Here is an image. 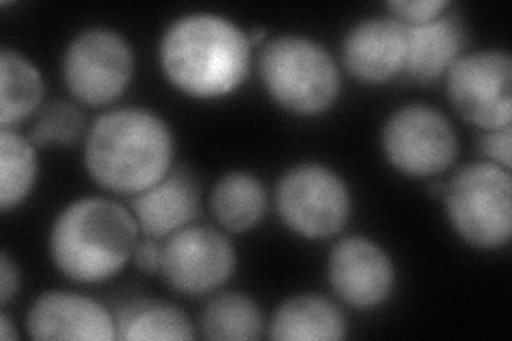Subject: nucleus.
Wrapping results in <instances>:
<instances>
[{
    "label": "nucleus",
    "instance_id": "16",
    "mask_svg": "<svg viewBox=\"0 0 512 341\" xmlns=\"http://www.w3.org/2000/svg\"><path fill=\"white\" fill-rule=\"evenodd\" d=\"M269 335L278 341H335L346 337V322L329 299L299 295L278 307Z\"/></svg>",
    "mask_w": 512,
    "mask_h": 341
},
{
    "label": "nucleus",
    "instance_id": "29",
    "mask_svg": "<svg viewBox=\"0 0 512 341\" xmlns=\"http://www.w3.org/2000/svg\"><path fill=\"white\" fill-rule=\"evenodd\" d=\"M263 39H265V30H263V28H259V30H252L250 35H248V41H250V45H252V47H254V45H259Z\"/></svg>",
    "mask_w": 512,
    "mask_h": 341
},
{
    "label": "nucleus",
    "instance_id": "18",
    "mask_svg": "<svg viewBox=\"0 0 512 341\" xmlns=\"http://www.w3.org/2000/svg\"><path fill=\"white\" fill-rule=\"evenodd\" d=\"M43 77L20 52H0V126L24 122L43 101Z\"/></svg>",
    "mask_w": 512,
    "mask_h": 341
},
{
    "label": "nucleus",
    "instance_id": "4",
    "mask_svg": "<svg viewBox=\"0 0 512 341\" xmlns=\"http://www.w3.org/2000/svg\"><path fill=\"white\" fill-rule=\"evenodd\" d=\"M259 75L271 99L297 116H318L340 94L338 64L323 45L306 37L286 35L265 43Z\"/></svg>",
    "mask_w": 512,
    "mask_h": 341
},
{
    "label": "nucleus",
    "instance_id": "2",
    "mask_svg": "<svg viewBox=\"0 0 512 341\" xmlns=\"http://www.w3.org/2000/svg\"><path fill=\"white\" fill-rule=\"evenodd\" d=\"M173 135L165 120L148 109L109 111L94 122L86 143L92 180L118 194H141L171 169Z\"/></svg>",
    "mask_w": 512,
    "mask_h": 341
},
{
    "label": "nucleus",
    "instance_id": "11",
    "mask_svg": "<svg viewBox=\"0 0 512 341\" xmlns=\"http://www.w3.org/2000/svg\"><path fill=\"white\" fill-rule=\"evenodd\" d=\"M329 282L344 303L370 310L391 297L395 267L378 243L365 237H348L331 250Z\"/></svg>",
    "mask_w": 512,
    "mask_h": 341
},
{
    "label": "nucleus",
    "instance_id": "27",
    "mask_svg": "<svg viewBox=\"0 0 512 341\" xmlns=\"http://www.w3.org/2000/svg\"><path fill=\"white\" fill-rule=\"evenodd\" d=\"M0 333H3V339H7V341L18 339V331L13 329V322H11V318L7 314L0 316Z\"/></svg>",
    "mask_w": 512,
    "mask_h": 341
},
{
    "label": "nucleus",
    "instance_id": "15",
    "mask_svg": "<svg viewBox=\"0 0 512 341\" xmlns=\"http://www.w3.org/2000/svg\"><path fill=\"white\" fill-rule=\"evenodd\" d=\"M406 32L408 52L402 73L416 84H429L448 73L466 45V30L457 15H440L427 24L406 26Z\"/></svg>",
    "mask_w": 512,
    "mask_h": 341
},
{
    "label": "nucleus",
    "instance_id": "9",
    "mask_svg": "<svg viewBox=\"0 0 512 341\" xmlns=\"http://www.w3.org/2000/svg\"><path fill=\"white\" fill-rule=\"evenodd\" d=\"M446 90L461 116L483 131L510 126L512 60L506 52L461 56L446 73Z\"/></svg>",
    "mask_w": 512,
    "mask_h": 341
},
{
    "label": "nucleus",
    "instance_id": "21",
    "mask_svg": "<svg viewBox=\"0 0 512 341\" xmlns=\"http://www.w3.org/2000/svg\"><path fill=\"white\" fill-rule=\"evenodd\" d=\"M201 324L207 339L250 341L263 331V314L246 295L227 292L207 303Z\"/></svg>",
    "mask_w": 512,
    "mask_h": 341
},
{
    "label": "nucleus",
    "instance_id": "7",
    "mask_svg": "<svg viewBox=\"0 0 512 341\" xmlns=\"http://www.w3.org/2000/svg\"><path fill=\"white\" fill-rule=\"evenodd\" d=\"M276 207L288 229L301 237L323 239L344 229L352 201L338 173L323 165H299L278 182Z\"/></svg>",
    "mask_w": 512,
    "mask_h": 341
},
{
    "label": "nucleus",
    "instance_id": "26",
    "mask_svg": "<svg viewBox=\"0 0 512 341\" xmlns=\"http://www.w3.org/2000/svg\"><path fill=\"white\" fill-rule=\"evenodd\" d=\"M20 288V271L13 265L7 252H3V258H0V303L7 305L11 297L18 292Z\"/></svg>",
    "mask_w": 512,
    "mask_h": 341
},
{
    "label": "nucleus",
    "instance_id": "19",
    "mask_svg": "<svg viewBox=\"0 0 512 341\" xmlns=\"http://www.w3.org/2000/svg\"><path fill=\"white\" fill-rule=\"evenodd\" d=\"M212 211L216 220L231 233L250 231L267 211V190L250 173H229L212 192Z\"/></svg>",
    "mask_w": 512,
    "mask_h": 341
},
{
    "label": "nucleus",
    "instance_id": "1",
    "mask_svg": "<svg viewBox=\"0 0 512 341\" xmlns=\"http://www.w3.org/2000/svg\"><path fill=\"white\" fill-rule=\"evenodd\" d=\"M252 45L246 32L214 13L175 20L160 41V67L192 99H218L244 84Z\"/></svg>",
    "mask_w": 512,
    "mask_h": 341
},
{
    "label": "nucleus",
    "instance_id": "12",
    "mask_svg": "<svg viewBox=\"0 0 512 341\" xmlns=\"http://www.w3.org/2000/svg\"><path fill=\"white\" fill-rule=\"evenodd\" d=\"M26 329L32 339L111 341L116 318L101 303L73 292H47L30 305Z\"/></svg>",
    "mask_w": 512,
    "mask_h": 341
},
{
    "label": "nucleus",
    "instance_id": "28",
    "mask_svg": "<svg viewBox=\"0 0 512 341\" xmlns=\"http://www.w3.org/2000/svg\"><path fill=\"white\" fill-rule=\"evenodd\" d=\"M429 194H431V197H436V199H442V201H444V194H446V184H440V182H436L434 186L429 188Z\"/></svg>",
    "mask_w": 512,
    "mask_h": 341
},
{
    "label": "nucleus",
    "instance_id": "24",
    "mask_svg": "<svg viewBox=\"0 0 512 341\" xmlns=\"http://www.w3.org/2000/svg\"><path fill=\"white\" fill-rule=\"evenodd\" d=\"M480 150L483 154L506 171H510V150H512V128H495V131H487V135L480 139Z\"/></svg>",
    "mask_w": 512,
    "mask_h": 341
},
{
    "label": "nucleus",
    "instance_id": "14",
    "mask_svg": "<svg viewBox=\"0 0 512 341\" xmlns=\"http://www.w3.org/2000/svg\"><path fill=\"white\" fill-rule=\"evenodd\" d=\"M133 216L146 237L163 239L199 216V186L188 171H169L152 188L137 194Z\"/></svg>",
    "mask_w": 512,
    "mask_h": 341
},
{
    "label": "nucleus",
    "instance_id": "6",
    "mask_svg": "<svg viewBox=\"0 0 512 341\" xmlns=\"http://www.w3.org/2000/svg\"><path fill=\"white\" fill-rule=\"evenodd\" d=\"M133 50L116 30L88 28L69 43L62 75L73 99L90 107L114 103L133 79Z\"/></svg>",
    "mask_w": 512,
    "mask_h": 341
},
{
    "label": "nucleus",
    "instance_id": "10",
    "mask_svg": "<svg viewBox=\"0 0 512 341\" xmlns=\"http://www.w3.org/2000/svg\"><path fill=\"white\" fill-rule=\"evenodd\" d=\"M235 248L210 226H186L163 243L160 273L182 295L199 297L216 290L235 271Z\"/></svg>",
    "mask_w": 512,
    "mask_h": 341
},
{
    "label": "nucleus",
    "instance_id": "3",
    "mask_svg": "<svg viewBox=\"0 0 512 341\" xmlns=\"http://www.w3.org/2000/svg\"><path fill=\"white\" fill-rule=\"evenodd\" d=\"M137 233L139 224L126 207L88 197L60 211L50 233V252L69 280L99 284L131 261L139 243Z\"/></svg>",
    "mask_w": 512,
    "mask_h": 341
},
{
    "label": "nucleus",
    "instance_id": "25",
    "mask_svg": "<svg viewBox=\"0 0 512 341\" xmlns=\"http://www.w3.org/2000/svg\"><path fill=\"white\" fill-rule=\"evenodd\" d=\"M160 256H163V246H160L158 239L146 237L143 241L137 243L135 248V265L143 271V273H156L160 271Z\"/></svg>",
    "mask_w": 512,
    "mask_h": 341
},
{
    "label": "nucleus",
    "instance_id": "22",
    "mask_svg": "<svg viewBox=\"0 0 512 341\" xmlns=\"http://www.w3.org/2000/svg\"><path fill=\"white\" fill-rule=\"evenodd\" d=\"M86 131V120L73 103L54 101L47 105L37 124L32 126L30 141L35 148H45V145H67L75 143Z\"/></svg>",
    "mask_w": 512,
    "mask_h": 341
},
{
    "label": "nucleus",
    "instance_id": "20",
    "mask_svg": "<svg viewBox=\"0 0 512 341\" xmlns=\"http://www.w3.org/2000/svg\"><path fill=\"white\" fill-rule=\"evenodd\" d=\"M37 152L30 139L0 131V209L11 211L18 207L35 186L37 180Z\"/></svg>",
    "mask_w": 512,
    "mask_h": 341
},
{
    "label": "nucleus",
    "instance_id": "8",
    "mask_svg": "<svg viewBox=\"0 0 512 341\" xmlns=\"http://www.w3.org/2000/svg\"><path fill=\"white\" fill-rule=\"evenodd\" d=\"M382 150L391 165L410 177H434L453 165L457 137L440 111L425 105L397 109L384 124Z\"/></svg>",
    "mask_w": 512,
    "mask_h": 341
},
{
    "label": "nucleus",
    "instance_id": "23",
    "mask_svg": "<svg viewBox=\"0 0 512 341\" xmlns=\"http://www.w3.org/2000/svg\"><path fill=\"white\" fill-rule=\"evenodd\" d=\"M402 24L419 26L440 18L448 9L446 0H393L387 5Z\"/></svg>",
    "mask_w": 512,
    "mask_h": 341
},
{
    "label": "nucleus",
    "instance_id": "17",
    "mask_svg": "<svg viewBox=\"0 0 512 341\" xmlns=\"http://www.w3.org/2000/svg\"><path fill=\"white\" fill-rule=\"evenodd\" d=\"M116 331L124 341H184L195 337L192 324L180 307L152 299H133L124 303L116 312Z\"/></svg>",
    "mask_w": 512,
    "mask_h": 341
},
{
    "label": "nucleus",
    "instance_id": "13",
    "mask_svg": "<svg viewBox=\"0 0 512 341\" xmlns=\"http://www.w3.org/2000/svg\"><path fill=\"white\" fill-rule=\"evenodd\" d=\"M406 24L393 18L363 20L344 39L346 69L367 84H382L404 71Z\"/></svg>",
    "mask_w": 512,
    "mask_h": 341
},
{
    "label": "nucleus",
    "instance_id": "5",
    "mask_svg": "<svg viewBox=\"0 0 512 341\" xmlns=\"http://www.w3.org/2000/svg\"><path fill=\"white\" fill-rule=\"evenodd\" d=\"M444 203L457 235L474 248L495 250L512 233L510 171L493 162L463 167L446 186Z\"/></svg>",
    "mask_w": 512,
    "mask_h": 341
}]
</instances>
